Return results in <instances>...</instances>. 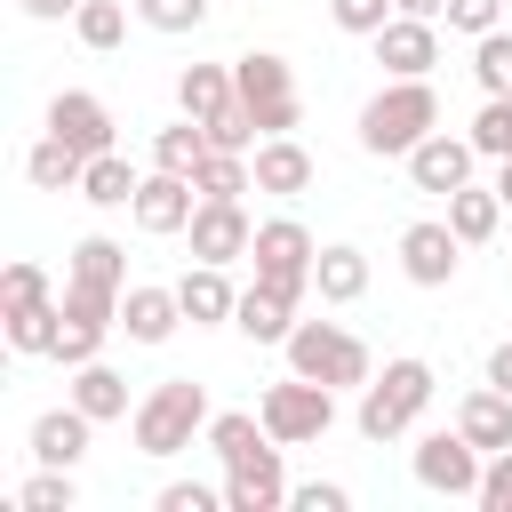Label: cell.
<instances>
[{
  "mask_svg": "<svg viewBox=\"0 0 512 512\" xmlns=\"http://www.w3.org/2000/svg\"><path fill=\"white\" fill-rule=\"evenodd\" d=\"M432 128H440V88L432 80H384L360 104V152H376V160H408Z\"/></svg>",
  "mask_w": 512,
  "mask_h": 512,
  "instance_id": "cell-1",
  "label": "cell"
},
{
  "mask_svg": "<svg viewBox=\"0 0 512 512\" xmlns=\"http://www.w3.org/2000/svg\"><path fill=\"white\" fill-rule=\"evenodd\" d=\"M432 384H440V376H432V360H416V352L384 360V376H368V384H360V416H352V424H360V440H376V448H384V440H400V432L432 408Z\"/></svg>",
  "mask_w": 512,
  "mask_h": 512,
  "instance_id": "cell-2",
  "label": "cell"
},
{
  "mask_svg": "<svg viewBox=\"0 0 512 512\" xmlns=\"http://www.w3.org/2000/svg\"><path fill=\"white\" fill-rule=\"evenodd\" d=\"M128 432H136V456H184L192 432H208V392H200L192 376H160V384L136 400Z\"/></svg>",
  "mask_w": 512,
  "mask_h": 512,
  "instance_id": "cell-3",
  "label": "cell"
},
{
  "mask_svg": "<svg viewBox=\"0 0 512 512\" xmlns=\"http://www.w3.org/2000/svg\"><path fill=\"white\" fill-rule=\"evenodd\" d=\"M280 352H288V368H296V376L336 384V392H360V384L376 376V352H368L352 328H336V320H296Z\"/></svg>",
  "mask_w": 512,
  "mask_h": 512,
  "instance_id": "cell-4",
  "label": "cell"
},
{
  "mask_svg": "<svg viewBox=\"0 0 512 512\" xmlns=\"http://www.w3.org/2000/svg\"><path fill=\"white\" fill-rule=\"evenodd\" d=\"M232 88H240V104L256 112V128H264V136H296V120H304V96H296V72H288V56H272V48H248V56H232Z\"/></svg>",
  "mask_w": 512,
  "mask_h": 512,
  "instance_id": "cell-5",
  "label": "cell"
},
{
  "mask_svg": "<svg viewBox=\"0 0 512 512\" xmlns=\"http://www.w3.org/2000/svg\"><path fill=\"white\" fill-rule=\"evenodd\" d=\"M256 416H264V432H272L280 448H304V440H320V432L336 424V384H312V376L288 368L280 384H264Z\"/></svg>",
  "mask_w": 512,
  "mask_h": 512,
  "instance_id": "cell-6",
  "label": "cell"
},
{
  "mask_svg": "<svg viewBox=\"0 0 512 512\" xmlns=\"http://www.w3.org/2000/svg\"><path fill=\"white\" fill-rule=\"evenodd\" d=\"M256 280L264 288H280V296H296L304 304V288H312V264H320V240L296 224V216H272V224H256Z\"/></svg>",
  "mask_w": 512,
  "mask_h": 512,
  "instance_id": "cell-7",
  "label": "cell"
},
{
  "mask_svg": "<svg viewBox=\"0 0 512 512\" xmlns=\"http://www.w3.org/2000/svg\"><path fill=\"white\" fill-rule=\"evenodd\" d=\"M112 328H120V296L64 280V328H56V352H48V360H64V368L104 360V336H112Z\"/></svg>",
  "mask_w": 512,
  "mask_h": 512,
  "instance_id": "cell-8",
  "label": "cell"
},
{
  "mask_svg": "<svg viewBox=\"0 0 512 512\" xmlns=\"http://www.w3.org/2000/svg\"><path fill=\"white\" fill-rule=\"evenodd\" d=\"M408 464H416V488H432V496H480L488 448H472L464 432H424L408 448Z\"/></svg>",
  "mask_w": 512,
  "mask_h": 512,
  "instance_id": "cell-9",
  "label": "cell"
},
{
  "mask_svg": "<svg viewBox=\"0 0 512 512\" xmlns=\"http://www.w3.org/2000/svg\"><path fill=\"white\" fill-rule=\"evenodd\" d=\"M192 208H200V192H192V176H176V168H144V184H136V200H128L136 232H152V240H176V232L192 224Z\"/></svg>",
  "mask_w": 512,
  "mask_h": 512,
  "instance_id": "cell-10",
  "label": "cell"
},
{
  "mask_svg": "<svg viewBox=\"0 0 512 512\" xmlns=\"http://www.w3.org/2000/svg\"><path fill=\"white\" fill-rule=\"evenodd\" d=\"M184 240H192V264H240L256 248V224H248L240 200H200L192 224H184Z\"/></svg>",
  "mask_w": 512,
  "mask_h": 512,
  "instance_id": "cell-11",
  "label": "cell"
},
{
  "mask_svg": "<svg viewBox=\"0 0 512 512\" xmlns=\"http://www.w3.org/2000/svg\"><path fill=\"white\" fill-rule=\"evenodd\" d=\"M472 160H480V144H472V136H448V128H432V136L408 152V184L448 200L456 184H472Z\"/></svg>",
  "mask_w": 512,
  "mask_h": 512,
  "instance_id": "cell-12",
  "label": "cell"
},
{
  "mask_svg": "<svg viewBox=\"0 0 512 512\" xmlns=\"http://www.w3.org/2000/svg\"><path fill=\"white\" fill-rule=\"evenodd\" d=\"M248 168H256V192H272V200H304V192L320 184V160H312L296 136H264V144L248 152Z\"/></svg>",
  "mask_w": 512,
  "mask_h": 512,
  "instance_id": "cell-13",
  "label": "cell"
},
{
  "mask_svg": "<svg viewBox=\"0 0 512 512\" xmlns=\"http://www.w3.org/2000/svg\"><path fill=\"white\" fill-rule=\"evenodd\" d=\"M456 264H464V240L448 232V216H440V224H408V232H400V272H408L416 288H448V280H456Z\"/></svg>",
  "mask_w": 512,
  "mask_h": 512,
  "instance_id": "cell-14",
  "label": "cell"
},
{
  "mask_svg": "<svg viewBox=\"0 0 512 512\" xmlns=\"http://www.w3.org/2000/svg\"><path fill=\"white\" fill-rule=\"evenodd\" d=\"M376 64H384L392 80H424V72L440 64V32H432V16H392V24L376 32Z\"/></svg>",
  "mask_w": 512,
  "mask_h": 512,
  "instance_id": "cell-15",
  "label": "cell"
},
{
  "mask_svg": "<svg viewBox=\"0 0 512 512\" xmlns=\"http://www.w3.org/2000/svg\"><path fill=\"white\" fill-rule=\"evenodd\" d=\"M48 128H56L64 144H80L88 160L112 152V112H104V96H88V88H56V96H48Z\"/></svg>",
  "mask_w": 512,
  "mask_h": 512,
  "instance_id": "cell-16",
  "label": "cell"
},
{
  "mask_svg": "<svg viewBox=\"0 0 512 512\" xmlns=\"http://www.w3.org/2000/svg\"><path fill=\"white\" fill-rule=\"evenodd\" d=\"M88 440H96V416H88V408H72V400L32 416V464H64V472H72V464L88 456Z\"/></svg>",
  "mask_w": 512,
  "mask_h": 512,
  "instance_id": "cell-17",
  "label": "cell"
},
{
  "mask_svg": "<svg viewBox=\"0 0 512 512\" xmlns=\"http://www.w3.org/2000/svg\"><path fill=\"white\" fill-rule=\"evenodd\" d=\"M288 504V472H280V448L248 456V464H224V512H280Z\"/></svg>",
  "mask_w": 512,
  "mask_h": 512,
  "instance_id": "cell-18",
  "label": "cell"
},
{
  "mask_svg": "<svg viewBox=\"0 0 512 512\" xmlns=\"http://www.w3.org/2000/svg\"><path fill=\"white\" fill-rule=\"evenodd\" d=\"M176 304H184L192 328H224V320L240 312V288L224 280V264H192V272L176 280Z\"/></svg>",
  "mask_w": 512,
  "mask_h": 512,
  "instance_id": "cell-19",
  "label": "cell"
},
{
  "mask_svg": "<svg viewBox=\"0 0 512 512\" xmlns=\"http://www.w3.org/2000/svg\"><path fill=\"white\" fill-rule=\"evenodd\" d=\"M120 328H128V344H168V336L184 328L176 288H128V296H120Z\"/></svg>",
  "mask_w": 512,
  "mask_h": 512,
  "instance_id": "cell-20",
  "label": "cell"
},
{
  "mask_svg": "<svg viewBox=\"0 0 512 512\" xmlns=\"http://www.w3.org/2000/svg\"><path fill=\"white\" fill-rule=\"evenodd\" d=\"M232 328H240L248 344H288V328H296V296H280V288L248 280V288H240V312H232Z\"/></svg>",
  "mask_w": 512,
  "mask_h": 512,
  "instance_id": "cell-21",
  "label": "cell"
},
{
  "mask_svg": "<svg viewBox=\"0 0 512 512\" xmlns=\"http://www.w3.org/2000/svg\"><path fill=\"white\" fill-rule=\"evenodd\" d=\"M456 432L472 440V448H512V392H496V384H480V392H464L456 400Z\"/></svg>",
  "mask_w": 512,
  "mask_h": 512,
  "instance_id": "cell-22",
  "label": "cell"
},
{
  "mask_svg": "<svg viewBox=\"0 0 512 512\" xmlns=\"http://www.w3.org/2000/svg\"><path fill=\"white\" fill-rule=\"evenodd\" d=\"M64 280L104 288V296H128V248H120V240H104V232H88V240L64 256Z\"/></svg>",
  "mask_w": 512,
  "mask_h": 512,
  "instance_id": "cell-23",
  "label": "cell"
},
{
  "mask_svg": "<svg viewBox=\"0 0 512 512\" xmlns=\"http://www.w3.org/2000/svg\"><path fill=\"white\" fill-rule=\"evenodd\" d=\"M312 288H320V304H360L368 296V256L352 240H328L320 264H312Z\"/></svg>",
  "mask_w": 512,
  "mask_h": 512,
  "instance_id": "cell-24",
  "label": "cell"
},
{
  "mask_svg": "<svg viewBox=\"0 0 512 512\" xmlns=\"http://www.w3.org/2000/svg\"><path fill=\"white\" fill-rule=\"evenodd\" d=\"M24 176H32L40 192H80V176H88V152H80V144H64V136L48 128V136L24 152Z\"/></svg>",
  "mask_w": 512,
  "mask_h": 512,
  "instance_id": "cell-25",
  "label": "cell"
},
{
  "mask_svg": "<svg viewBox=\"0 0 512 512\" xmlns=\"http://www.w3.org/2000/svg\"><path fill=\"white\" fill-rule=\"evenodd\" d=\"M496 224H504V200H496V184H456V192H448V232H456L464 248L496 240Z\"/></svg>",
  "mask_w": 512,
  "mask_h": 512,
  "instance_id": "cell-26",
  "label": "cell"
},
{
  "mask_svg": "<svg viewBox=\"0 0 512 512\" xmlns=\"http://www.w3.org/2000/svg\"><path fill=\"white\" fill-rule=\"evenodd\" d=\"M56 328H64V296H48V304H24V312H0V336H8V352H16V360H40V352H56Z\"/></svg>",
  "mask_w": 512,
  "mask_h": 512,
  "instance_id": "cell-27",
  "label": "cell"
},
{
  "mask_svg": "<svg viewBox=\"0 0 512 512\" xmlns=\"http://www.w3.org/2000/svg\"><path fill=\"white\" fill-rule=\"evenodd\" d=\"M72 408H88L96 424L136 416V408H128V376H120V368H104V360H80V368H72Z\"/></svg>",
  "mask_w": 512,
  "mask_h": 512,
  "instance_id": "cell-28",
  "label": "cell"
},
{
  "mask_svg": "<svg viewBox=\"0 0 512 512\" xmlns=\"http://www.w3.org/2000/svg\"><path fill=\"white\" fill-rule=\"evenodd\" d=\"M208 448H216V464H248V456H264V448H280V440L264 432V416L224 408V416H208Z\"/></svg>",
  "mask_w": 512,
  "mask_h": 512,
  "instance_id": "cell-29",
  "label": "cell"
},
{
  "mask_svg": "<svg viewBox=\"0 0 512 512\" xmlns=\"http://www.w3.org/2000/svg\"><path fill=\"white\" fill-rule=\"evenodd\" d=\"M240 88H232V64H184L176 72V104L192 112V120H208V112H224Z\"/></svg>",
  "mask_w": 512,
  "mask_h": 512,
  "instance_id": "cell-30",
  "label": "cell"
},
{
  "mask_svg": "<svg viewBox=\"0 0 512 512\" xmlns=\"http://www.w3.org/2000/svg\"><path fill=\"white\" fill-rule=\"evenodd\" d=\"M136 184H144V176H136L120 152H96V160H88V176H80V200H88V208H128V200H136Z\"/></svg>",
  "mask_w": 512,
  "mask_h": 512,
  "instance_id": "cell-31",
  "label": "cell"
},
{
  "mask_svg": "<svg viewBox=\"0 0 512 512\" xmlns=\"http://www.w3.org/2000/svg\"><path fill=\"white\" fill-rule=\"evenodd\" d=\"M200 160H208V128H200L192 112H184V120H168V128L152 136V168H176V176H192Z\"/></svg>",
  "mask_w": 512,
  "mask_h": 512,
  "instance_id": "cell-32",
  "label": "cell"
},
{
  "mask_svg": "<svg viewBox=\"0 0 512 512\" xmlns=\"http://www.w3.org/2000/svg\"><path fill=\"white\" fill-rule=\"evenodd\" d=\"M192 192H200V200H240V192H256L248 152H208V160L192 168Z\"/></svg>",
  "mask_w": 512,
  "mask_h": 512,
  "instance_id": "cell-33",
  "label": "cell"
},
{
  "mask_svg": "<svg viewBox=\"0 0 512 512\" xmlns=\"http://www.w3.org/2000/svg\"><path fill=\"white\" fill-rule=\"evenodd\" d=\"M72 32H80V48H96V56H112V48L128 40V8H120V0H80V16H72Z\"/></svg>",
  "mask_w": 512,
  "mask_h": 512,
  "instance_id": "cell-34",
  "label": "cell"
},
{
  "mask_svg": "<svg viewBox=\"0 0 512 512\" xmlns=\"http://www.w3.org/2000/svg\"><path fill=\"white\" fill-rule=\"evenodd\" d=\"M472 80H480V96H512V32L504 24L472 40Z\"/></svg>",
  "mask_w": 512,
  "mask_h": 512,
  "instance_id": "cell-35",
  "label": "cell"
},
{
  "mask_svg": "<svg viewBox=\"0 0 512 512\" xmlns=\"http://www.w3.org/2000/svg\"><path fill=\"white\" fill-rule=\"evenodd\" d=\"M72 504H80V488H72L64 464H40V472L16 488V512H72Z\"/></svg>",
  "mask_w": 512,
  "mask_h": 512,
  "instance_id": "cell-36",
  "label": "cell"
},
{
  "mask_svg": "<svg viewBox=\"0 0 512 512\" xmlns=\"http://www.w3.org/2000/svg\"><path fill=\"white\" fill-rule=\"evenodd\" d=\"M488 160H512V96H488L480 112H472V128H464Z\"/></svg>",
  "mask_w": 512,
  "mask_h": 512,
  "instance_id": "cell-37",
  "label": "cell"
},
{
  "mask_svg": "<svg viewBox=\"0 0 512 512\" xmlns=\"http://www.w3.org/2000/svg\"><path fill=\"white\" fill-rule=\"evenodd\" d=\"M48 296H56V288H48V272H40V264H24V256H16V264L0 272V312H24V304H48Z\"/></svg>",
  "mask_w": 512,
  "mask_h": 512,
  "instance_id": "cell-38",
  "label": "cell"
},
{
  "mask_svg": "<svg viewBox=\"0 0 512 512\" xmlns=\"http://www.w3.org/2000/svg\"><path fill=\"white\" fill-rule=\"evenodd\" d=\"M328 16H336V32H352V40H376L400 8L392 0H328Z\"/></svg>",
  "mask_w": 512,
  "mask_h": 512,
  "instance_id": "cell-39",
  "label": "cell"
},
{
  "mask_svg": "<svg viewBox=\"0 0 512 512\" xmlns=\"http://www.w3.org/2000/svg\"><path fill=\"white\" fill-rule=\"evenodd\" d=\"M136 16L152 32H200L208 24V0H136Z\"/></svg>",
  "mask_w": 512,
  "mask_h": 512,
  "instance_id": "cell-40",
  "label": "cell"
},
{
  "mask_svg": "<svg viewBox=\"0 0 512 512\" xmlns=\"http://www.w3.org/2000/svg\"><path fill=\"white\" fill-rule=\"evenodd\" d=\"M496 24H504V0H448V32L480 40V32H496Z\"/></svg>",
  "mask_w": 512,
  "mask_h": 512,
  "instance_id": "cell-41",
  "label": "cell"
},
{
  "mask_svg": "<svg viewBox=\"0 0 512 512\" xmlns=\"http://www.w3.org/2000/svg\"><path fill=\"white\" fill-rule=\"evenodd\" d=\"M480 512H512V448H496L488 456V472H480V496H472Z\"/></svg>",
  "mask_w": 512,
  "mask_h": 512,
  "instance_id": "cell-42",
  "label": "cell"
},
{
  "mask_svg": "<svg viewBox=\"0 0 512 512\" xmlns=\"http://www.w3.org/2000/svg\"><path fill=\"white\" fill-rule=\"evenodd\" d=\"M224 504V488H208V480H168L160 488V512H216Z\"/></svg>",
  "mask_w": 512,
  "mask_h": 512,
  "instance_id": "cell-43",
  "label": "cell"
},
{
  "mask_svg": "<svg viewBox=\"0 0 512 512\" xmlns=\"http://www.w3.org/2000/svg\"><path fill=\"white\" fill-rule=\"evenodd\" d=\"M288 504L296 512H352V488L344 480H304V488H288Z\"/></svg>",
  "mask_w": 512,
  "mask_h": 512,
  "instance_id": "cell-44",
  "label": "cell"
},
{
  "mask_svg": "<svg viewBox=\"0 0 512 512\" xmlns=\"http://www.w3.org/2000/svg\"><path fill=\"white\" fill-rule=\"evenodd\" d=\"M32 24H64V16H80V0H16Z\"/></svg>",
  "mask_w": 512,
  "mask_h": 512,
  "instance_id": "cell-45",
  "label": "cell"
},
{
  "mask_svg": "<svg viewBox=\"0 0 512 512\" xmlns=\"http://www.w3.org/2000/svg\"><path fill=\"white\" fill-rule=\"evenodd\" d=\"M488 384H496V392H512V336L488 352Z\"/></svg>",
  "mask_w": 512,
  "mask_h": 512,
  "instance_id": "cell-46",
  "label": "cell"
},
{
  "mask_svg": "<svg viewBox=\"0 0 512 512\" xmlns=\"http://www.w3.org/2000/svg\"><path fill=\"white\" fill-rule=\"evenodd\" d=\"M392 8H400V16H432V24L448 16V0H392Z\"/></svg>",
  "mask_w": 512,
  "mask_h": 512,
  "instance_id": "cell-47",
  "label": "cell"
},
{
  "mask_svg": "<svg viewBox=\"0 0 512 512\" xmlns=\"http://www.w3.org/2000/svg\"><path fill=\"white\" fill-rule=\"evenodd\" d=\"M496 200L512 208V160H496Z\"/></svg>",
  "mask_w": 512,
  "mask_h": 512,
  "instance_id": "cell-48",
  "label": "cell"
}]
</instances>
